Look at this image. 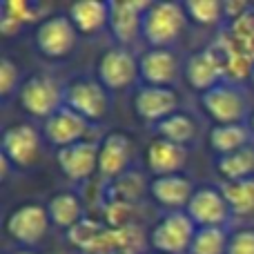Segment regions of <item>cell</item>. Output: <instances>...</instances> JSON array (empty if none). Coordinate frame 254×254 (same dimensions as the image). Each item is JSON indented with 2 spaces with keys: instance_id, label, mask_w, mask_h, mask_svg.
<instances>
[{
  "instance_id": "1",
  "label": "cell",
  "mask_w": 254,
  "mask_h": 254,
  "mask_svg": "<svg viewBox=\"0 0 254 254\" xmlns=\"http://www.w3.org/2000/svg\"><path fill=\"white\" fill-rule=\"evenodd\" d=\"M63 105L83 116L87 123L98 125L110 119L112 92L96 76H76L63 85Z\"/></svg>"
},
{
  "instance_id": "2",
  "label": "cell",
  "mask_w": 254,
  "mask_h": 254,
  "mask_svg": "<svg viewBox=\"0 0 254 254\" xmlns=\"http://www.w3.org/2000/svg\"><path fill=\"white\" fill-rule=\"evenodd\" d=\"M188 22L183 2H170V0L147 2L143 16V40L147 47L174 49Z\"/></svg>"
},
{
  "instance_id": "3",
  "label": "cell",
  "mask_w": 254,
  "mask_h": 254,
  "mask_svg": "<svg viewBox=\"0 0 254 254\" xmlns=\"http://www.w3.org/2000/svg\"><path fill=\"white\" fill-rule=\"evenodd\" d=\"M203 114L214 125H248L252 110L248 92L234 80H223L198 96Z\"/></svg>"
},
{
  "instance_id": "4",
  "label": "cell",
  "mask_w": 254,
  "mask_h": 254,
  "mask_svg": "<svg viewBox=\"0 0 254 254\" xmlns=\"http://www.w3.org/2000/svg\"><path fill=\"white\" fill-rule=\"evenodd\" d=\"M52 228L54 225L47 214V207L38 201L20 203L4 219V232L20 250H36L47 239Z\"/></svg>"
},
{
  "instance_id": "5",
  "label": "cell",
  "mask_w": 254,
  "mask_h": 254,
  "mask_svg": "<svg viewBox=\"0 0 254 254\" xmlns=\"http://www.w3.org/2000/svg\"><path fill=\"white\" fill-rule=\"evenodd\" d=\"M78 31L71 25L67 13H49L36 25L34 29V47L40 58L52 63H61L76 52Z\"/></svg>"
},
{
  "instance_id": "6",
  "label": "cell",
  "mask_w": 254,
  "mask_h": 254,
  "mask_svg": "<svg viewBox=\"0 0 254 254\" xmlns=\"http://www.w3.org/2000/svg\"><path fill=\"white\" fill-rule=\"evenodd\" d=\"M43 131L31 123H13L2 131V158L13 172H31L43 158Z\"/></svg>"
},
{
  "instance_id": "7",
  "label": "cell",
  "mask_w": 254,
  "mask_h": 254,
  "mask_svg": "<svg viewBox=\"0 0 254 254\" xmlns=\"http://www.w3.org/2000/svg\"><path fill=\"white\" fill-rule=\"evenodd\" d=\"M16 103L27 116L47 121L54 112L63 107V85H58L56 78L45 74L27 76L18 89Z\"/></svg>"
},
{
  "instance_id": "8",
  "label": "cell",
  "mask_w": 254,
  "mask_h": 254,
  "mask_svg": "<svg viewBox=\"0 0 254 254\" xmlns=\"http://www.w3.org/2000/svg\"><path fill=\"white\" fill-rule=\"evenodd\" d=\"M196 225L188 212H165L147 234L152 252L161 254H188L196 234Z\"/></svg>"
},
{
  "instance_id": "9",
  "label": "cell",
  "mask_w": 254,
  "mask_h": 254,
  "mask_svg": "<svg viewBox=\"0 0 254 254\" xmlns=\"http://www.w3.org/2000/svg\"><path fill=\"white\" fill-rule=\"evenodd\" d=\"M96 78L105 85L110 92H123V89L134 87L140 80V67L138 58L127 47L105 49L96 61Z\"/></svg>"
},
{
  "instance_id": "10",
  "label": "cell",
  "mask_w": 254,
  "mask_h": 254,
  "mask_svg": "<svg viewBox=\"0 0 254 254\" xmlns=\"http://www.w3.org/2000/svg\"><path fill=\"white\" fill-rule=\"evenodd\" d=\"M188 216L194 221L196 228H225L234 219L228 201L223 196L221 185H201L194 190L188 207Z\"/></svg>"
},
{
  "instance_id": "11",
  "label": "cell",
  "mask_w": 254,
  "mask_h": 254,
  "mask_svg": "<svg viewBox=\"0 0 254 254\" xmlns=\"http://www.w3.org/2000/svg\"><path fill=\"white\" fill-rule=\"evenodd\" d=\"M131 110L138 121L149 127H156L181 110V98L174 87L138 85L131 96Z\"/></svg>"
},
{
  "instance_id": "12",
  "label": "cell",
  "mask_w": 254,
  "mask_h": 254,
  "mask_svg": "<svg viewBox=\"0 0 254 254\" xmlns=\"http://www.w3.org/2000/svg\"><path fill=\"white\" fill-rule=\"evenodd\" d=\"M140 85L154 87H174L176 80L183 76V61L174 49L147 47L138 56Z\"/></svg>"
},
{
  "instance_id": "13",
  "label": "cell",
  "mask_w": 254,
  "mask_h": 254,
  "mask_svg": "<svg viewBox=\"0 0 254 254\" xmlns=\"http://www.w3.org/2000/svg\"><path fill=\"white\" fill-rule=\"evenodd\" d=\"M183 78L190 85V89L201 96V94L210 92L225 78V63L221 54L214 49H201V52H192L183 61Z\"/></svg>"
},
{
  "instance_id": "14",
  "label": "cell",
  "mask_w": 254,
  "mask_h": 254,
  "mask_svg": "<svg viewBox=\"0 0 254 254\" xmlns=\"http://www.w3.org/2000/svg\"><path fill=\"white\" fill-rule=\"evenodd\" d=\"M92 123L78 116L76 112H71L69 107L63 105L58 112H54L47 121H43V138L47 145H52L54 149H63L69 147V145L83 143V140H89V129H92Z\"/></svg>"
},
{
  "instance_id": "15",
  "label": "cell",
  "mask_w": 254,
  "mask_h": 254,
  "mask_svg": "<svg viewBox=\"0 0 254 254\" xmlns=\"http://www.w3.org/2000/svg\"><path fill=\"white\" fill-rule=\"evenodd\" d=\"M98 145V176L107 183L125 176L134 161V140L125 131H110Z\"/></svg>"
},
{
  "instance_id": "16",
  "label": "cell",
  "mask_w": 254,
  "mask_h": 254,
  "mask_svg": "<svg viewBox=\"0 0 254 254\" xmlns=\"http://www.w3.org/2000/svg\"><path fill=\"white\" fill-rule=\"evenodd\" d=\"M98 149H101V145L96 140H83V143L58 149V170L71 183H87L94 174H98Z\"/></svg>"
},
{
  "instance_id": "17",
  "label": "cell",
  "mask_w": 254,
  "mask_h": 254,
  "mask_svg": "<svg viewBox=\"0 0 254 254\" xmlns=\"http://www.w3.org/2000/svg\"><path fill=\"white\" fill-rule=\"evenodd\" d=\"M145 0H114L112 2L110 31L119 47L131 49L143 38V16H145Z\"/></svg>"
},
{
  "instance_id": "18",
  "label": "cell",
  "mask_w": 254,
  "mask_h": 254,
  "mask_svg": "<svg viewBox=\"0 0 254 254\" xmlns=\"http://www.w3.org/2000/svg\"><path fill=\"white\" fill-rule=\"evenodd\" d=\"M194 190H196L194 183L185 174L152 176V181L147 183L149 198L165 212H185Z\"/></svg>"
},
{
  "instance_id": "19",
  "label": "cell",
  "mask_w": 254,
  "mask_h": 254,
  "mask_svg": "<svg viewBox=\"0 0 254 254\" xmlns=\"http://www.w3.org/2000/svg\"><path fill=\"white\" fill-rule=\"evenodd\" d=\"M188 147L174 145L170 140H163L154 136L143 152L145 167L152 176H170V174H183L188 165Z\"/></svg>"
},
{
  "instance_id": "20",
  "label": "cell",
  "mask_w": 254,
  "mask_h": 254,
  "mask_svg": "<svg viewBox=\"0 0 254 254\" xmlns=\"http://www.w3.org/2000/svg\"><path fill=\"white\" fill-rule=\"evenodd\" d=\"M65 13L69 16L78 36L96 38L105 29H110L112 2H105V0H78V2H71Z\"/></svg>"
},
{
  "instance_id": "21",
  "label": "cell",
  "mask_w": 254,
  "mask_h": 254,
  "mask_svg": "<svg viewBox=\"0 0 254 254\" xmlns=\"http://www.w3.org/2000/svg\"><path fill=\"white\" fill-rule=\"evenodd\" d=\"M47 214L52 219V225L58 230H74L80 221H85V203L76 190H61V192L52 194L49 201L45 203Z\"/></svg>"
},
{
  "instance_id": "22",
  "label": "cell",
  "mask_w": 254,
  "mask_h": 254,
  "mask_svg": "<svg viewBox=\"0 0 254 254\" xmlns=\"http://www.w3.org/2000/svg\"><path fill=\"white\" fill-rule=\"evenodd\" d=\"M152 131L158 138L170 140V143L190 149V145L196 143V138H198V123L190 112L179 110L176 114H172L170 119H165L163 123L152 127Z\"/></svg>"
},
{
  "instance_id": "23",
  "label": "cell",
  "mask_w": 254,
  "mask_h": 254,
  "mask_svg": "<svg viewBox=\"0 0 254 254\" xmlns=\"http://www.w3.org/2000/svg\"><path fill=\"white\" fill-rule=\"evenodd\" d=\"M254 143L252 131L248 125H214L207 134V147L216 156H225L237 149L248 147Z\"/></svg>"
},
{
  "instance_id": "24",
  "label": "cell",
  "mask_w": 254,
  "mask_h": 254,
  "mask_svg": "<svg viewBox=\"0 0 254 254\" xmlns=\"http://www.w3.org/2000/svg\"><path fill=\"white\" fill-rule=\"evenodd\" d=\"M214 170L221 176V183L254 179V143L225 156H216Z\"/></svg>"
},
{
  "instance_id": "25",
  "label": "cell",
  "mask_w": 254,
  "mask_h": 254,
  "mask_svg": "<svg viewBox=\"0 0 254 254\" xmlns=\"http://www.w3.org/2000/svg\"><path fill=\"white\" fill-rule=\"evenodd\" d=\"M223 196L232 210L234 219H248L254 216V179L232 181V183H219Z\"/></svg>"
},
{
  "instance_id": "26",
  "label": "cell",
  "mask_w": 254,
  "mask_h": 254,
  "mask_svg": "<svg viewBox=\"0 0 254 254\" xmlns=\"http://www.w3.org/2000/svg\"><path fill=\"white\" fill-rule=\"evenodd\" d=\"M188 20L198 27H219L228 18L225 2L221 0H188L183 2Z\"/></svg>"
},
{
  "instance_id": "27",
  "label": "cell",
  "mask_w": 254,
  "mask_h": 254,
  "mask_svg": "<svg viewBox=\"0 0 254 254\" xmlns=\"http://www.w3.org/2000/svg\"><path fill=\"white\" fill-rule=\"evenodd\" d=\"M228 241L225 228H198L188 254H228Z\"/></svg>"
},
{
  "instance_id": "28",
  "label": "cell",
  "mask_w": 254,
  "mask_h": 254,
  "mask_svg": "<svg viewBox=\"0 0 254 254\" xmlns=\"http://www.w3.org/2000/svg\"><path fill=\"white\" fill-rule=\"evenodd\" d=\"M22 83H25V78H22L20 65L13 58L2 56V61H0V96H2V101L7 103L11 96L16 98Z\"/></svg>"
},
{
  "instance_id": "29",
  "label": "cell",
  "mask_w": 254,
  "mask_h": 254,
  "mask_svg": "<svg viewBox=\"0 0 254 254\" xmlns=\"http://www.w3.org/2000/svg\"><path fill=\"white\" fill-rule=\"evenodd\" d=\"M228 254H254V228H241L230 232Z\"/></svg>"
},
{
  "instance_id": "30",
  "label": "cell",
  "mask_w": 254,
  "mask_h": 254,
  "mask_svg": "<svg viewBox=\"0 0 254 254\" xmlns=\"http://www.w3.org/2000/svg\"><path fill=\"white\" fill-rule=\"evenodd\" d=\"M248 127H250V131H252V138H254V110H252L250 119H248Z\"/></svg>"
},
{
  "instance_id": "31",
  "label": "cell",
  "mask_w": 254,
  "mask_h": 254,
  "mask_svg": "<svg viewBox=\"0 0 254 254\" xmlns=\"http://www.w3.org/2000/svg\"><path fill=\"white\" fill-rule=\"evenodd\" d=\"M11 254H40L38 250H16V252H11Z\"/></svg>"
},
{
  "instance_id": "32",
  "label": "cell",
  "mask_w": 254,
  "mask_h": 254,
  "mask_svg": "<svg viewBox=\"0 0 254 254\" xmlns=\"http://www.w3.org/2000/svg\"><path fill=\"white\" fill-rule=\"evenodd\" d=\"M250 85L254 87V65H252V69H250Z\"/></svg>"
},
{
  "instance_id": "33",
  "label": "cell",
  "mask_w": 254,
  "mask_h": 254,
  "mask_svg": "<svg viewBox=\"0 0 254 254\" xmlns=\"http://www.w3.org/2000/svg\"><path fill=\"white\" fill-rule=\"evenodd\" d=\"M114 254H136V252H114Z\"/></svg>"
},
{
  "instance_id": "34",
  "label": "cell",
  "mask_w": 254,
  "mask_h": 254,
  "mask_svg": "<svg viewBox=\"0 0 254 254\" xmlns=\"http://www.w3.org/2000/svg\"><path fill=\"white\" fill-rule=\"evenodd\" d=\"M149 254H161V252H149Z\"/></svg>"
},
{
  "instance_id": "35",
  "label": "cell",
  "mask_w": 254,
  "mask_h": 254,
  "mask_svg": "<svg viewBox=\"0 0 254 254\" xmlns=\"http://www.w3.org/2000/svg\"><path fill=\"white\" fill-rule=\"evenodd\" d=\"M252 13H254V7H252Z\"/></svg>"
},
{
  "instance_id": "36",
  "label": "cell",
  "mask_w": 254,
  "mask_h": 254,
  "mask_svg": "<svg viewBox=\"0 0 254 254\" xmlns=\"http://www.w3.org/2000/svg\"><path fill=\"white\" fill-rule=\"evenodd\" d=\"M4 254H9V252H4Z\"/></svg>"
}]
</instances>
